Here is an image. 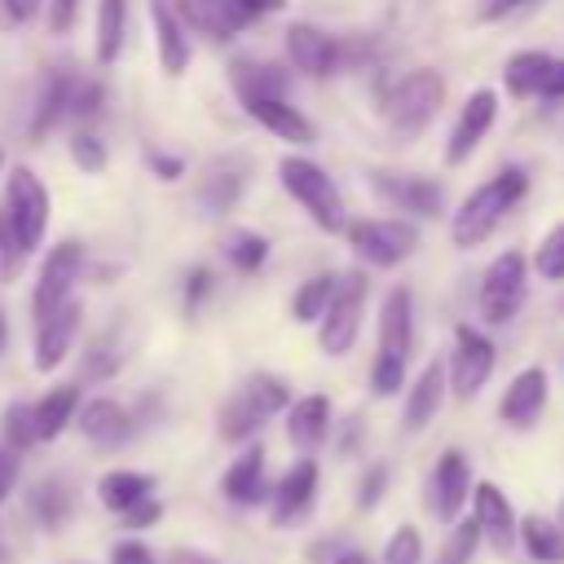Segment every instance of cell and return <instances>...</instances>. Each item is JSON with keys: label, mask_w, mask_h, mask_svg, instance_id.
Here are the masks:
<instances>
[{"label": "cell", "mask_w": 564, "mask_h": 564, "mask_svg": "<svg viewBox=\"0 0 564 564\" xmlns=\"http://www.w3.org/2000/svg\"><path fill=\"white\" fill-rule=\"evenodd\" d=\"M79 273H84V247H79L75 238L57 242V247L44 256V264H40V282H35V295H31L35 322L48 317V313L70 295V286L79 282Z\"/></svg>", "instance_id": "obj_11"}, {"label": "cell", "mask_w": 564, "mask_h": 564, "mask_svg": "<svg viewBox=\"0 0 564 564\" xmlns=\"http://www.w3.org/2000/svg\"><path fill=\"white\" fill-rule=\"evenodd\" d=\"M560 313H564V300H560Z\"/></svg>", "instance_id": "obj_60"}, {"label": "cell", "mask_w": 564, "mask_h": 564, "mask_svg": "<svg viewBox=\"0 0 564 564\" xmlns=\"http://www.w3.org/2000/svg\"><path fill=\"white\" fill-rule=\"evenodd\" d=\"M494 361H498L494 344H489L476 326H458V330H454V352H449V379H445L449 392H454L458 401H471V397L489 383Z\"/></svg>", "instance_id": "obj_10"}, {"label": "cell", "mask_w": 564, "mask_h": 564, "mask_svg": "<svg viewBox=\"0 0 564 564\" xmlns=\"http://www.w3.org/2000/svg\"><path fill=\"white\" fill-rule=\"evenodd\" d=\"M154 494V476H145V471H128V467H119V471H106L101 480H97V498H101V507L106 511H128L132 502H141V498H150Z\"/></svg>", "instance_id": "obj_27"}, {"label": "cell", "mask_w": 564, "mask_h": 564, "mask_svg": "<svg viewBox=\"0 0 564 564\" xmlns=\"http://www.w3.org/2000/svg\"><path fill=\"white\" fill-rule=\"evenodd\" d=\"M471 520L480 529V542H489L498 555H507L516 546V511L494 480H480L471 489Z\"/></svg>", "instance_id": "obj_15"}, {"label": "cell", "mask_w": 564, "mask_h": 564, "mask_svg": "<svg viewBox=\"0 0 564 564\" xmlns=\"http://www.w3.org/2000/svg\"><path fill=\"white\" fill-rule=\"evenodd\" d=\"M516 4H520V0H489V4H485V18H502V13H511Z\"/></svg>", "instance_id": "obj_56"}, {"label": "cell", "mask_w": 564, "mask_h": 564, "mask_svg": "<svg viewBox=\"0 0 564 564\" xmlns=\"http://www.w3.org/2000/svg\"><path fill=\"white\" fill-rule=\"evenodd\" d=\"M238 13H247V22H256L260 13H278V9H286V0H229Z\"/></svg>", "instance_id": "obj_54"}, {"label": "cell", "mask_w": 564, "mask_h": 564, "mask_svg": "<svg viewBox=\"0 0 564 564\" xmlns=\"http://www.w3.org/2000/svg\"><path fill=\"white\" fill-rule=\"evenodd\" d=\"M344 238H348V247H352L361 260L383 264V269H392V264L410 260V256H414V247H419V229H414L410 220H397V216L352 220V225H344Z\"/></svg>", "instance_id": "obj_7"}, {"label": "cell", "mask_w": 564, "mask_h": 564, "mask_svg": "<svg viewBox=\"0 0 564 564\" xmlns=\"http://www.w3.org/2000/svg\"><path fill=\"white\" fill-rule=\"evenodd\" d=\"M330 291H335V273H317V278H308V282L295 291V300H291L295 322H300V326L317 322L322 308H326V300H330Z\"/></svg>", "instance_id": "obj_34"}, {"label": "cell", "mask_w": 564, "mask_h": 564, "mask_svg": "<svg viewBox=\"0 0 564 564\" xmlns=\"http://www.w3.org/2000/svg\"><path fill=\"white\" fill-rule=\"evenodd\" d=\"M70 159H75L79 172L97 176V172L106 167V145H101L93 132H75V137H70Z\"/></svg>", "instance_id": "obj_42"}, {"label": "cell", "mask_w": 564, "mask_h": 564, "mask_svg": "<svg viewBox=\"0 0 564 564\" xmlns=\"http://www.w3.org/2000/svg\"><path fill=\"white\" fill-rule=\"evenodd\" d=\"M533 269H538L546 282H564V225H555V229L538 242V251H533Z\"/></svg>", "instance_id": "obj_39"}, {"label": "cell", "mask_w": 564, "mask_h": 564, "mask_svg": "<svg viewBox=\"0 0 564 564\" xmlns=\"http://www.w3.org/2000/svg\"><path fill=\"white\" fill-rule=\"evenodd\" d=\"M555 524H560V529H564V507H560V520H555Z\"/></svg>", "instance_id": "obj_59"}, {"label": "cell", "mask_w": 564, "mask_h": 564, "mask_svg": "<svg viewBox=\"0 0 564 564\" xmlns=\"http://www.w3.org/2000/svg\"><path fill=\"white\" fill-rule=\"evenodd\" d=\"M441 101H445V79L436 70H414V75H405L392 88V97H388V123L410 137V132H419V128H427L436 119Z\"/></svg>", "instance_id": "obj_9"}, {"label": "cell", "mask_w": 564, "mask_h": 564, "mask_svg": "<svg viewBox=\"0 0 564 564\" xmlns=\"http://www.w3.org/2000/svg\"><path fill=\"white\" fill-rule=\"evenodd\" d=\"M101 84L97 79H70V93H66V115L75 119H93L101 110Z\"/></svg>", "instance_id": "obj_40"}, {"label": "cell", "mask_w": 564, "mask_h": 564, "mask_svg": "<svg viewBox=\"0 0 564 564\" xmlns=\"http://www.w3.org/2000/svg\"><path fill=\"white\" fill-rule=\"evenodd\" d=\"M75 410H79V388H75V383H53V388L31 405L35 441H57V436L75 423Z\"/></svg>", "instance_id": "obj_25"}, {"label": "cell", "mask_w": 564, "mask_h": 564, "mask_svg": "<svg viewBox=\"0 0 564 564\" xmlns=\"http://www.w3.org/2000/svg\"><path fill=\"white\" fill-rule=\"evenodd\" d=\"M150 22H154V44H159V66L163 75H185L189 66V35L181 26V18L172 13L167 0H150Z\"/></svg>", "instance_id": "obj_23"}, {"label": "cell", "mask_w": 564, "mask_h": 564, "mask_svg": "<svg viewBox=\"0 0 564 564\" xmlns=\"http://www.w3.org/2000/svg\"><path fill=\"white\" fill-rule=\"evenodd\" d=\"M234 88L238 97H286V75L269 62H234Z\"/></svg>", "instance_id": "obj_30"}, {"label": "cell", "mask_w": 564, "mask_h": 564, "mask_svg": "<svg viewBox=\"0 0 564 564\" xmlns=\"http://www.w3.org/2000/svg\"><path fill=\"white\" fill-rule=\"evenodd\" d=\"M524 189H529V172H520V167H502L498 176H489L485 185H476L458 203V212L449 220L454 247H480L498 229V220L524 198Z\"/></svg>", "instance_id": "obj_1"}, {"label": "cell", "mask_w": 564, "mask_h": 564, "mask_svg": "<svg viewBox=\"0 0 564 564\" xmlns=\"http://www.w3.org/2000/svg\"><path fill=\"white\" fill-rule=\"evenodd\" d=\"M313 498H317V463H313V458H300V463H291L286 476L278 480L269 520H273L278 529H291V524H300V520L313 511Z\"/></svg>", "instance_id": "obj_16"}, {"label": "cell", "mask_w": 564, "mask_h": 564, "mask_svg": "<svg viewBox=\"0 0 564 564\" xmlns=\"http://www.w3.org/2000/svg\"><path fill=\"white\" fill-rule=\"evenodd\" d=\"M22 247H18V238H13V229H9V216L0 212V286L4 282H13L18 278V269H22Z\"/></svg>", "instance_id": "obj_43"}, {"label": "cell", "mask_w": 564, "mask_h": 564, "mask_svg": "<svg viewBox=\"0 0 564 564\" xmlns=\"http://www.w3.org/2000/svg\"><path fill=\"white\" fill-rule=\"evenodd\" d=\"M286 57H291L295 70H304L313 79H326V75L339 70V40L326 35L313 22H291L286 26Z\"/></svg>", "instance_id": "obj_14"}, {"label": "cell", "mask_w": 564, "mask_h": 564, "mask_svg": "<svg viewBox=\"0 0 564 564\" xmlns=\"http://www.w3.org/2000/svg\"><path fill=\"white\" fill-rule=\"evenodd\" d=\"M278 176H282V189L313 216L317 229H326V234H344V225H348V216H344V198H339L335 181L326 176V167H317V163L304 159V154H286V159L278 163Z\"/></svg>", "instance_id": "obj_4"}, {"label": "cell", "mask_w": 564, "mask_h": 564, "mask_svg": "<svg viewBox=\"0 0 564 564\" xmlns=\"http://www.w3.org/2000/svg\"><path fill=\"white\" fill-rule=\"evenodd\" d=\"M441 397H445V361H427L423 375L414 379L410 397H405V414H401L405 432H423V427L436 419Z\"/></svg>", "instance_id": "obj_24"}, {"label": "cell", "mask_w": 564, "mask_h": 564, "mask_svg": "<svg viewBox=\"0 0 564 564\" xmlns=\"http://www.w3.org/2000/svg\"><path fill=\"white\" fill-rule=\"evenodd\" d=\"M538 97H542V101H560V97H564V57H551V66H546V79H542Z\"/></svg>", "instance_id": "obj_52"}, {"label": "cell", "mask_w": 564, "mask_h": 564, "mask_svg": "<svg viewBox=\"0 0 564 564\" xmlns=\"http://www.w3.org/2000/svg\"><path fill=\"white\" fill-rule=\"evenodd\" d=\"M66 93H70V75H53L40 93V110L31 119V137H44L62 115H66Z\"/></svg>", "instance_id": "obj_35"}, {"label": "cell", "mask_w": 564, "mask_h": 564, "mask_svg": "<svg viewBox=\"0 0 564 564\" xmlns=\"http://www.w3.org/2000/svg\"><path fill=\"white\" fill-rule=\"evenodd\" d=\"M40 4L44 0H0V22L4 26H22V22H31L40 13Z\"/></svg>", "instance_id": "obj_50"}, {"label": "cell", "mask_w": 564, "mask_h": 564, "mask_svg": "<svg viewBox=\"0 0 564 564\" xmlns=\"http://www.w3.org/2000/svg\"><path fill=\"white\" fill-rule=\"evenodd\" d=\"M167 564H216V560H212V555H203V551H189V546H176Z\"/></svg>", "instance_id": "obj_55"}, {"label": "cell", "mask_w": 564, "mask_h": 564, "mask_svg": "<svg viewBox=\"0 0 564 564\" xmlns=\"http://www.w3.org/2000/svg\"><path fill=\"white\" fill-rule=\"evenodd\" d=\"M494 119H498V93L476 88L458 110V123H454L449 145H445V163H467L476 154V145L485 141V132L494 128Z\"/></svg>", "instance_id": "obj_13"}, {"label": "cell", "mask_w": 564, "mask_h": 564, "mask_svg": "<svg viewBox=\"0 0 564 564\" xmlns=\"http://www.w3.org/2000/svg\"><path fill=\"white\" fill-rule=\"evenodd\" d=\"M242 106H247V115H251L260 128H269L278 141H286V145H313V123H308L286 97H247Z\"/></svg>", "instance_id": "obj_21"}, {"label": "cell", "mask_w": 564, "mask_h": 564, "mask_svg": "<svg viewBox=\"0 0 564 564\" xmlns=\"http://www.w3.org/2000/svg\"><path fill=\"white\" fill-rule=\"evenodd\" d=\"M423 560V542H419V529L414 524H401L388 546H383V564H419Z\"/></svg>", "instance_id": "obj_41"}, {"label": "cell", "mask_w": 564, "mask_h": 564, "mask_svg": "<svg viewBox=\"0 0 564 564\" xmlns=\"http://www.w3.org/2000/svg\"><path fill=\"white\" fill-rule=\"evenodd\" d=\"M220 494H225L229 502H238V507H256V502H264V498H269V480H264V449H260V445H247V449L229 463V471L220 476Z\"/></svg>", "instance_id": "obj_22"}, {"label": "cell", "mask_w": 564, "mask_h": 564, "mask_svg": "<svg viewBox=\"0 0 564 564\" xmlns=\"http://www.w3.org/2000/svg\"><path fill=\"white\" fill-rule=\"evenodd\" d=\"M145 159H150V172H154L159 181H176V176L185 172V163H181V159H172V154H163V150H150Z\"/></svg>", "instance_id": "obj_53"}, {"label": "cell", "mask_w": 564, "mask_h": 564, "mask_svg": "<svg viewBox=\"0 0 564 564\" xmlns=\"http://www.w3.org/2000/svg\"><path fill=\"white\" fill-rule=\"evenodd\" d=\"M225 256L234 260V269H242V273H256V269L264 264V256H269V242H264L260 234H251V229H238V234H229V242H225Z\"/></svg>", "instance_id": "obj_37"}, {"label": "cell", "mask_w": 564, "mask_h": 564, "mask_svg": "<svg viewBox=\"0 0 564 564\" xmlns=\"http://www.w3.org/2000/svg\"><path fill=\"white\" fill-rule=\"evenodd\" d=\"M516 533H520L529 560H538V564H564V529L555 520L524 516V520H516Z\"/></svg>", "instance_id": "obj_28"}, {"label": "cell", "mask_w": 564, "mask_h": 564, "mask_svg": "<svg viewBox=\"0 0 564 564\" xmlns=\"http://www.w3.org/2000/svg\"><path fill=\"white\" fill-rule=\"evenodd\" d=\"M110 564H159V560H154V551H150L145 542L123 538V542L110 546Z\"/></svg>", "instance_id": "obj_47"}, {"label": "cell", "mask_w": 564, "mask_h": 564, "mask_svg": "<svg viewBox=\"0 0 564 564\" xmlns=\"http://www.w3.org/2000/svg\"><path fill=\"white\" fill-rule=\"evenodd\" d=\"M4 216H9V229H13L18 247H22V256H31L44 242V229H48V189L31 167H13L9 172Z\"/></svg>", "instance_id": "obj_6"}, {"label": "cell", "mask_w": 564, "mask_h": 564, "mask_svg": "<svg viewBox=\"0 0 564 564\" xmlns=\"http://www.w3.org/2000/svg\"><path fill=\"white\" fill-rule=\"evenodd\" d=\"M282 405H291L286 379H278V375H269V370H256V375H247V383L220 405V436H225V441H247V436H256L273 414H282Z\"/></svg>", "instance_id": "obj_3"}, {"label": "cell", "mask_w": 564, "mask_h": 564, "mask_svg": "<svg viewBox=\"0 0 564 564\" xmlns=\"http://www.w3.org/2000/svg\"><path fill=\"white\" fill-rule=\"evenodd\" d=\"M0 436H4V445L18 449V454L35 445V419H31V405H26V401L4 405V414H0Z\"/></svg>", "instance_id": "obj_36"}, {"label": "cell", "mask_w": 564, "mask_h": 564, "mask_svg": "<svg viewBox=\"0 0 564 564\" xmlns=\"http://www.w3.org/2000/svg\"><path fill=\"white\" fill-rule=\"evenodd\" d=\"M471 494V463L463 449H445L432 467V480H427V507L441 524H454L463 502Z\"/></svg>", "instance_id": "obj_12"}, {"label": "cell", "mask_w": 564, "mask_h": 564, "mask_svg": "<svg viewBox=\"0 0 564 564\" xmlns=\"http://www.w3.org/2000/svg\"><path fill=\"white\" fill-rule=\"evenodd\" d=\"M75 423L101 449H115V445H123L132 436V414L119 401H110V397H93L88 405H79L75 410Z\"/></svg>", "instance_id": "obj_20"}, {"label": "cell", "mask_w": 564, "mask_h": 564, "mask_svg": "<svg viewBox=\"0 0 564 564\" xmlns=\"http://www.w3.org/2000/svg\"><path fill=\"white\" fill-rule=\"evenodd\" d=\"M326 427H330V401L322 392H308V397L286 405V436H291V445L308 449V445H317L326 436Z\"/></svg>", "instance_id": "obj_26"}, {"label": "cell", "mask_w": 564, "mask_h": 564, "mask_svg": "<svg viewBox=\"0 0 564 564\" xmlns=\"http://www.w3.org/2000/svg\"><path fill=\"white\" fill-rule=\"evenodd\" d=\"M212 282H216V278H212V269H203V264H198V269H189V278H185V313H194V308L207 300Z\"/></svg>", "instance_id": "obj_48"}, {"label": "cell", "mask_w": 564, "mask_h": 564, "mask_svg": "<svg viewBox=\"0 0 564 564\" xmlns=\"http://www.w3.org/2000/svg\"><path fill=\"white\" fill-rule=\"evenodd\" d=\"M115 370H119V352H110V344L101 339V344L84 357V375H88V379H110Z\"/></svg>", "instance_id": "obj_46"}, {"label": "cell", "mask_w": 564, "mask_h": 564, "mask_svg": "<svg viewBox=\"0 0 564 564\" xmlns=\"http://www.w3.org/2000/svg\"><path fill=\"white\" fill-rule=\"evenodd\" d=\"M18 467H22V458H18V449H9V445H0V507H4V498L13 494V485H18Z\"/></svg>", "instance_id": "obj_51"}, {"label": "cell", "mask_w": 564, "mask_h": 564, "mask_svg": "<svg viewBox=\"0 0 564 564\" xmlns=\"http://www.w3.org/2000/svg\"><path fill=\"white\" fill-rule=\"evenodd\" d=\"M546 66H551V57L538 53V48H520V53H511L507 66H502V84H507V93L520 97V101L538 97V88H542V79H546Z\"/></svg>", "instance_id": "obj_29"}, {"label": "cell", "mask_w": 564, "mask_h": 564, "mask_svg": "<svg viewBox=\"0 0 564 564\" xmlns=\"http://www.w3.org/2000/svg\"><path fill=\"white\" fill-rule=\"evenodd\" d=\"M0 163H4V154H0Z\"/></svg>", "instance_id": "obj_61"}, {"label": "cell", "mask_w": 564, "mask_h": 564, "mask_svg": "<svg viewBox=\"0 0 564 564\" xmlns=\"http://www.w3.org/2000/svg\"><path fill=\"white\" fill-rule=\"evenodd\" d=\"M31 511H35V520H40V529H62L66 520H70V511H75V498H70V489L62 485V480H44V485H35L31 489Z\"/></svg>", "instance_id": "obj_32"}, {"label": "cell", "mask_w": 564, "mask_h": 564, "mask_svg": "<svg viewBox=\"0 0 564 564\" xmlns=\"http://www.w3.org/2000/svg\"><path fill=\"white\" fill-rule=\"evenodd\" d=\"M383 489H388V463H375V467H366V476H361V489H357V507H361V511H370V507L383 498Z\"/></svg>", "instance_id": "obj_44"}, {"label": "cell", "mask_w": 564, "mask_h": 564, "mask_svg": "<svg viewBox=\"0 0 564 564\" xmlns=\"http://www.w3.org/2000/svg\"><path fill=\"white\" fill-rule=\"evenodd\" d=\"M542 405H546V370L542 366H529V370H520L507 383L498 414H502L507 427H533L538 414H542Z\"/></svg>", "instance_id": "obj_19"}, {"label": "cell", "mask_w": 564, "mask_h": 564, "mask_svg": "<svg viewBox=\"0 0 564 564\" xmlns=\"http://www.w3.org/2000/svg\"><path fill=\"white\" fill-rule=\"evenodd\" d=\"M476 546H480V529H476V520H454V533H449V542L441 546L436 564H471Z\"/></svg>", "instance_id": "obj_38"}, {"label": "cell", "mask_w": 564, "mask_h": 564, "mask_svg": "<svg viewBox=\"0 0 564 564\" xmlns=\"http://www.w3.org/2000/svg\"><path fill=\"white\" fill-rule=\"evenodd\" d=\"M375 189L388 194L401 212H414V216H441L445 212V194L436 181L427 176H405V172H375Z\"/></svg>", "instance_id": "obj_18"}, {"label": "cell", "mask_w": 564, "mask_h": 564, "mask_svg": "<svg viewBox=\"0 0 564 564\" xmlns=\"http://www.w3.org/2000/svg\"><path fill=\"white\" fill-rule=\"evenodd\" d=\"M330 564H370V555L366 551H339Z\"/></svg>", "instance_id": "obj_57"}, {"label": "cell", "mask_w": 564, "mask_h": 564, "mask_svg": "<svg viewBox=\"0 0 564 564\" xmlns=\"http://www.w3.org/2000/svg\"><path fill=\"white\" fill-rule=\"evenodd\" d=\"M79 300H62L48 317H40V326H35V370H53V366H62L66 361V352H70V344H75V335H79Z\"/></svg>", "instance_id": "obj_17"}, {"label": "cell", "mask_w": 564, "mask_h": 564, "mask_svg": "<svg viewBox=\"0 0 564 564\" xmlns=\"http://www.w3.org/2000/svg\"><path fill=\"white\" fill-rule=\"evenodd\" d=\"M119 520L128 524V529H150V524H159L163 520V502L150 494V498H141V502H132L128 511H119Z\"/></svg>", "instance_id": "obj_45"}, {"label": "cell", "mask_w": 564, "mask_h": 564, "mask_svg": "<svg viewBox=\"0 0 564 564\" xmlns=\"http://www.w3.org/2000/svg\"><path fill=\"white\" fill-rule=\"evenodd\" d=\"M238 194H242V172L238 167H229V163L207 167V176L198 185V198H203L207 212H229L238 203Z\"/></svg>", "instance_id": "obj_33"}, {"label": "cell", "mask_w": 564, "mask_h": 564, "mask_svg": "<svg viewBox=\"0 0 564 564\" xmlns=\"http://www.w3.org/2000/svg\"><path fill=\"white\" fill-rule=\"evenodd\" d=\"M524 282H529V264L520 251H502L489 269H485V282H480V317L489 326H507L520 304H524Z\"/></svg>", "instance_id": "obj_8"}, {"label": "cell", "mask_w": 564, "mask_h": 564, "mask_svg": "<svg viewBox=\"0 0 564 564\" xmlns=\"http://www.w3.org/2000/svg\"><path fill=\"white\" fill-rule=\"evenodd\" d=\"M4 339H9V326H4V313H0V352H4Z\"/></svg>", "instance_id": "obj_58"}, {"label": "cell", "mask_w": 564, "mask_h": 564, "mask_svg": "<svg viewBox=\"0 0 564 564\" xmlns=\"http://www.w3.org/2000/svg\"><path fill=\"white\" fill-rule=\"evenodd\" d=\"M366 300H370V278L361 269L352 273H339L335 278V291L317 317V344L326 357H344L352 352L357 335H361V317H366Z\"/></svg>", "instance_id": "obj_5"}, {"label": "cell", "mask_w": 564, "mask_h": 564, "mask_svg": "<svg viewBox=\"0 0 564 564\" xmlns=\"http://www.w3.org/2000/svg\"><path fill=\"white\" fill-rule=\"evenodd\" d=\"M75 13H79V0H48V31L66 35L75 26Z\"/></svg>", "instance_id": "obj_49"}, {"label": "cell", "mask_w": 564, "mask_h": 564, "mask_svg": "<svg viewBox=\"0 0 564 564\" xmlns=\"http://www.w3.org/2000/svg\"><path fill=\"white\" fill-rule=\"evenodd\" d=\"M123 22H128V0H101L97 4V62L110 66L123 53Z\"/></svg>", "instance_id": "obj_31"}, {"label": "cell", "mask_w": 564, "mask_h": 564, "mask_svg": "<svg viewBox=\"0 0 564 564\" xmlns=\"http://www.w3.org/2000/svg\"><path fill=\"white\" fill-rule=\"evenodd\" d=\"M410 348H414V300L405 286H392L383 308H379V348H375V366H370V392L375 397L401 392Z\"/></svg>", "instance_id": "obj_2"}]
</instances>
